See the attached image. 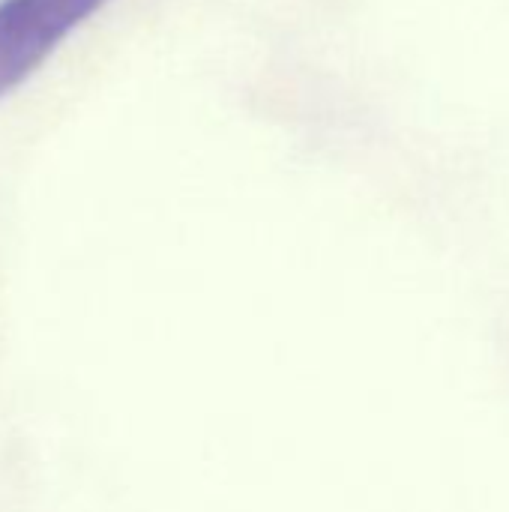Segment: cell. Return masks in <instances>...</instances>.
<instances>
[{
    "mask_svg": "<svg viewBox=\"0 0 509 512\" xmlns=\"http://www.w3.org/2000/svg\"><path fill=\"white\" fill-rule=\"evenodd\" d=\"M108 0H0V99Z\"/></svg>",
    "mask_w": 509,
    "mask_h": 512,
    "instance_id": "obj_1",
    "label": "cell"
}]
</instances>
